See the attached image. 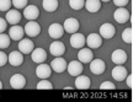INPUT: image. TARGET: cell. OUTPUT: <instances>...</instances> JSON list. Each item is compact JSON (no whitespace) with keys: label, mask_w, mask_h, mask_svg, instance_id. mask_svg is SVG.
<instances>
[{"label":"cell","mask_w":133,"mask_h":102,"mask_svg":"<svg viewBox=\"0 0 133 102\" xmlns=\"http://www.w3.org/2000/svg\"><path fill=\"white\" fill-rule=\"evenodd\" d=\"M24 31L29 37H37L41 33V26L36 20H30L29 22L25 25Z\"/></svg>","instance_id":"cell-1"},{"label":"cell","mask_w":133,"mask_h":102,"mask_svg":"<svg viewBox=\"0 0 133 102\" xmlns=\"http://www.w3.org/2000/svg\"><path fill=\"white\" fill-rule=\"evenodd\" d=\"M85 44L90 49H96V48L101 47V44H102V37L100 36L99 33H90L88 36V38H85Z\"/></svg>","instance_id":"cell-2"},{"label":"cell","mask_w":133,"mask_h":102,"mask_svg":"<svg viewBox=\"0 0 133 102\" xmlns=\"http://www.w3.org/2000/svg\"><path fill=\"white\" fill-rule=\"evenodd\" d=\"M100 36L102 38H106V39H110V38H112L116 35V28L112 23H109L106 22L104 25H101V27H100Z\"/></svg>","instance_id":"cell-3"},{"label":"cell","mask_w":133,"mask_h":102,"mask_svg":"<svg viewBox=\"0 0 133 102\" xmlns=\"http://www.w3.org/2000/svg\"><path fill=\"white\" fill-rule=\"evenodd\" d=\"M66 70L69 75L71 76H78L83 73L84 70V66H83V63H80L79 60H71L69 64H66Z\"/></svg>","instance_id":"cell-4"},{"label":"cell","mask_w":133,"mask_h":102,"mask_svg":"<svg viewBox=\"0 0 133 102\" xmlns=\"http://www.w3.org/2000/svg\"><path fill=\"white\" fill-rule=\"evenodd\" d=\"M89 64H90L91 73L95 74V75L104 74L105 69H106V64H105V62L101 60V59H92Z\"/></svg>","instance_id":"cell-5"},{"label":"cell","mask_w":133,"mask_h":102,"mask_svg":"<svg viewBox=\"0 0 133 102\" xmlns=\"http://www.w3.org/2000/svg\"><path fill=\"white\" fill-rule=\"evenodd\" d=\"M66 64H68V63L65 62L64 58H62V57H56L49 65H51V68H52L53 71H56V73H63V71L66 70Z\"/></svg>","instance_id":"cell-6"},{"label":"cell","mask_w":133,"mask_h":102,"mask_svg":"<svg viewBox=\"0 0 133 102\" xmlns=\"http://www.w3.org/2000/svg\"><path fill=\"white\" fill-rule=\"evenodd\" d=\"M31 54V59L35 63H44L47 59V52L44 51L43 48H33V51L30 53Z\"/></svg>","instance_id":"cell-7"},{"label":"cell","mask_w":133,"mask_h":102,"mask_svg":"<svg viewBox=\"0 0 133 102\" xmlns=\"http://www.w3.org/2000/svg\"><path fill=\"white\" fill-rule=\"evenodd\" d=\"M92 59H94V53L89 47L88 48H84V47L80 48V51L78 53V60L83 64H85V63H90Z\"/></svg>","instance_id":"cell-8"},{"label":"cell","mask_w":133,"mask_h":102,"mask_svg":"<svg viewBox=\"0 0 133 102\" xmlns=\"http://www.w3.org/2000/svg\"><path fill=\"white\" fill-rule=\"evenodd\" d=\"M26 85V78L21 74H15L10 78V86L15 90H20L24 89Z\"/></svg>","instance_id":"cell-9"},{"label":"cell","mask_w":133,"mask_h":102,"mask_svg":"<svg viewBox=\"0 0 133 102\" xmlns=\"http://www.w3.org/2000/svg\"><path fill=\"white\" fill-rule=\"evenodd\" d=\"M80 27V23L74 17H70V19H66L64 21V25H63V28H64V31L68 33H75L78 32V30Z\"/></svg>","instance_id":"cell-10"},{"label":"cell","mask_w":133,"mask_h":102,"mask_svg":"<svg viewBox=\"0 0 133 102\" xmlns=\"http://www.w3.org/2000/svg\"><path fill=\"white\" fill-rule=\"evenodd\" d=\"M111 59H112V62L116 65H123L127 62V59H128V56H127V53L123 49H116L112 53Z\"/></svg>","instance_id":"cell-11"},{"label":"cell","mask_w":133,"mask_h":102,"mask_svg":"<svg viewBox=\"0 0 133 102\" xmlns=\"http://www.w3.org/2000/svg\"><path fill=\"white\" fill-rule=\"evenodd\" d=\"M129 11L126 8H118V9L115 11V14H114V19L116 20V22H118V23H126L127 21L129 20Z\"/></svg>","instance_id":"cell-12"},{"label":"cell","mask_w":133,"mask_h":102,"mask_svg":"<svg viewBox=\"0 0 133 102\" xmlns=\"http://www.w3.org/2000/svg\"><path fill=\"white\" fill-rule=\"evenodd\" d=\"M24 16L29 20H37L39 16V9L36 5H26L24 8Z\"/></svg>","instance_id":"cell-13"},{"label":"cell","mask_w":133,"mask_h":102,"mask_svg":"<svg viewBox=\"0 0 133 102\" xmlns=\"http://www.w3.org/2000/svg\"><path fill=\"white\" fill-rule=\"evenodd\" d=\"M19 51L22 54H30L35 48V43H33L30 38H22L19 41Z\"/></svg>","instance_id":"cell-14"},{"label":"cell","mask_w":133,"mask_h":102,"mask_svg":"<svg viewBox=\"0 0 133 102\" xmlns=\"http://www.w3.org/2000/svg\"><path fill=\"white\" fill-rule=\"evenodd\" d=\"M48 35L49 37L53 39H59L64 35V28L62 25L59 23H52L49 27H48Z\"/></svg>","instance_id":"cell-15"},{"label":"cell","mask_w":133,"mask_h":102,"mask_svg":"<svg viewBox=\"0 0 133 102\" xmlns=\"http://www.w3.org/2000/svg\"><path fill=\"white\" fill-rule=\"evenodd\" d=\"M52 74V68L51 65L44 64V63H39V65H37L36 68V75L39 79H48Z\"/></svg>","instance_id":"cell-16"},{"label":"cell","mask_w":133,"mask_h":102,"mask_svg":"<svg viewBox=\"0 0 133 102\" xmlns=\"http://www.w3.org/2000/svg\"><path fill=\"white\" fill-rule=\"evenodd\" d=\"M49 52L54 57H62L65 53V46L64 43H62L61 41H56L52 42V44L49 46Z\"/></svg>","instance_id":"cell-17"},{"label":"cell","mask_w":133,"mask_h":102,"mask_svg":"<svg viewBox=\"0 0 133 102\" xmlns=\"http://www.w3.org/2000/svg\"><path fill=\"white\" fill-rule=\"evenodd\" d=\"M70 44L73 48H76V49H80L83 47L85 46V37L83 33L75 32V33H71V37H70Z\"/></svg>","instance_id":"cell-18"},{"label":"cell","mask_w":133,"mask_h":102,"mask_svg":"<svg viewBox=\"0 0 133 102\" xmlns=\"http://www.w3.org/2000/svg\"><path fill=\"white\" fill-rule=\"evenodd\" d=\"M8 62L12 66H20L24 63V54L20 51H12L8 56Z\"/></svg>","instance_id":"cell-19"},{"label":"cell","mask_w":133,"mask_h":102,"mask_svg":"<svg viewBox=\"0 0 133 102\" xmlns=\"http://www.w3.org/2000/svg\"><path fill=\"white\" fill-rule=\"evenodd\" d=\"M6 22L10 25H17L21 21V14L17 9H10L6 11Z\"/></svg>","instance_id":"cell-20"},{"label":"cell","mask_w":133,"mask_h":102,"mask_svg":"<svg viewBox=\"0 0 133 102\" xmlns=\"http://www.w3.org/2000/svg\"><path fill=\"white\" fill-rule=\"evenodd\" d=\"M127 74H128V71H127V69L124 68L123 65H116L112 69V78L116 81H123L126 79Z\"/></svg>","instance_id":"cell-21"},{"label":"cell","mask_w":133,"mask_h":102,"mask_svg":"<svg viewBox=\"0 0 133 102\" xmlns=\"http://www.w3.org/2000/svg\"><path fill=\"white\" fill-rule=\"evenodd\" d=\"M75 87L79 89V90H88L90 89V85H91V81H90V78L89 76H85V75H78L75 76Z\"/></svg>","instance_id":"cell-22"},{"label":"cell","mask_w":133,"mask_h":102,"mask_svg":"<svg viewBox=\"0 0 133 102\" xmlns=\"http://www.w3.org/2000/svg\"><path fill=\"white\" fill-rule=\"evenodd\" d=\"M25 36V31L21 26H16V25H12V27L9 30V37L12 39V41H17L22 39Z\"/></svg>","instance_id":"cell-23"},{"label":"cell","mask_w":133,"mask_h":102,"mask_svg":"<svg viewBox=\"0 0 133 102\" xmlns=\"http://www.w3.org/2000/svg\"><path fill=\"white\" fill-rule=\"evenodd\" d=\"M84 8H85L89 12L95 14V12L100 11V9H101V1H100V0H85Z\"/></svg>","instance_id":"cell-24"},{"label":"cell","mask_w":133,"mask_h":102,"mask_svg":"<svg viewBox=\"0 0 133 102\" xmlns=\"http://www.w3.org/2000/svg\"><path fill=\"white\" fill-rule=\"evenodd\" d=\"M42 6L46 11H48V12H53V11H56V10L58 9L59 1H58V0H43Z\"/></svg>","instance_id":"cell-25"},{"label":"cell","mask_w":133,"mask_h":102,"mask_svg":"<svg viewBox=\"0 0 133 102\" xmlns=\"http://www.w3.org/2000/svg\"><path fill=\"white\" fill-rule=\"evenodd\" d=\"M122 39H123L124 43L132 44V42H133V30H132V27L126 28L123 32H122Z\"/></svg>","instance_id":"cell-26"},{"label":"cell","mask_w":133,"mask_h":102,"mask_svg":"<svg viewBox=\"0 0 133 102\" xmlns=\"http://www.w3.org/2000/svg\"><path fill=\"white\" fill-rule=\"evenodd\" d=\"M10 41L11 38L9 37V35H5L4 32L0 33V49H5L10 46Z\"/></svg>","instance_id":"cell-27"},{"label":"cell","mask_w":133,"mask_h":102,"mask_svg":"<svg viewBox=\"0 0 133 102\" xmlns=\"http://www.w3.org/2000/svg\"><path fill=\"white\" fill-rule=\"evenodd\" d=\"M38 90H52L53 85L48 79H41V81L37 84Z\"/></svg>","instance_id":"cell-28"},{"label":"cell","mask_w":133,"mask_h":102,"mask_svg":"<svg viewBox=\"0 0 133 102\" xmlns=\"http://www.w3.org/2000/svg\"><path fill=\"white\" fill-rule=\"evenodd\" d=\"M85 0H69V6L73 10H81L84 8Z\"/></svg>","instance_id":"cell-29"},{"label":"cell","mask_w":133,"mask_h":102,"mask_svg":"<svg viewBox=\"0 0 133 102\" xmlns=\"http://www.w3.org/2000/svg\"><path fill=\"white\" fill-rule=\"evenodd\" d=\"M11 3H12V5L15 6V9H24L26 5L29 4V0H11Z\"/></svg>","instance_id":"cell-30"},{"label":"cell","mask_w":133,"mask_h":102,"mask_svg":"<svg viewBox=\"0 0 133 102\" xmlns=\"http://www.w3.org/2000/svg\"><path fill=\"white\" fill-rule=\"evenodd\" d=\"M11 0H0V11H8L11 9Z\"/></svg>","instance_id":"cell-31"},{"label":"cell","mask_w":133,"mask_h":102,"mask_svg":"<svg viewBox=\"0 0 133 102\" xmlns=\"http://www.w3.org/2000/svg\"><path fill=\"white\" fill-rule=\"evenodd\" d=\"M100 89L101 90H115L116 86L111 81H104V83H101V85H100Z\"/></svg>","instance_id":"cell-32"},{"label":"cell","mask_w":133,"mask_h":102,"mask_svg":"<svg viewBox=\"0 0 133 102\" xmlns=\"http://www.w3.org/2000/svg\"><path fill=\"white\" fill-rule=\"evenodd\" d=\"M8 63V56L3 51H0V66H4Z\"/></svg>","instance_id":"cell-33"},{"label":"cell","mask_w":133,"mask_h":102,"mask_svg":"<svg viewBox=\"0 0 133 102\" xmlns=\"http://www.w3.org/2000/svg\"><path fill=\"white\" fill-rule=\"evenodd\" d=\"M6 28H8V22H6V20L3 19V17H0V33L4 32Z\"/></svg>","instance_id":"cell-34"},{"label":"cell","mask_w":133,"mask_h":102,"mask_svg":"<svg viewBox=\"0 0 133 102\" xmlns=\"http://www.w3.org/2000/svg\"><path fill=\"white\" fill-rule=\"evenodd\" d=\"M114 3L116 6L118 8H122V6H126V5L129 3V0H114Z\"/></svg>","instance_id":"cell-35"},{"label":"cell","mask_w":133,"mask_h":102,"mask_svg":"<svg viewBox=\"0 0 133 102\" xmlns=\"http://www.w3.org/2000/svg\"><path fill=\"white\" fill-rule=\"evenodd\" d=\"M124 80H126V83H127V86L132 89V86H133V75L132 74H127V76H126V79Z\"/></svg>","instance_id":"cell-36"},{"label":"cell","mask_w":133,"mask_h":102,"mask_svg":"<svg viewBox=\"0 0 133 102\" xmlns=\"http://www.w3.org/2000/svg\"><path fill=\"white\" fill-rule=\"evenodd\" d=\"M100 1H102V3H107V1H110V0H100Z\"/></svg>","instance_id":"cell-37"},{"label":"cell","mask_w":133,"mask_h":102,"mask_svg":"<svg viewBox=\"0 0 133 102\" xmlns=\"http://www.w3.org/2000/svg\"><path fill=\"white\" fill-rule=\"evenodd\" d=\"M1 89H3V83L0 81V90H1Z\"/></svg>","instance_id":"cell-38"}]
</instances>
